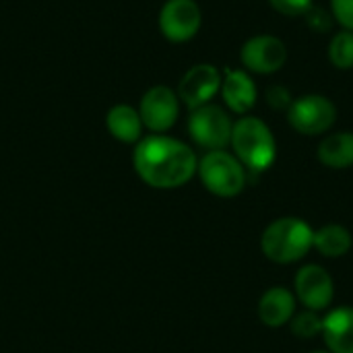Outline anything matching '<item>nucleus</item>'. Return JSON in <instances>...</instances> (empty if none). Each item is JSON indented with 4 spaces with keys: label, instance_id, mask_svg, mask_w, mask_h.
<instances>
[{
    "label": "nucleus",
    "instance_id": "f257e3e1",
    "mask_svg": "<svg viewBox=\"0 0 353 353\" xmlns=\"http://www.w3.org/2000/svg\"><path fill=\"white\" fill-rule=\"evenodd\" d=\"M132 165L139 178L157 190H172L196 176L199 157L190 145L168 134H149L134 145Z\"/></svg>",
    "mask_w": 353,
    "mask_h": 353
},
{
    "label": "nucleus",
    "instance_id": "f03ea898",
    "mask_svg": "<svg viewBox=\"0 0 353 353\" xmlns=\"http://www.w3.org/2000/svg\"><path fill=\"white\" fill-rule=\"evenodd\" d=\"M312 242L314 228L294 215L273 219L261 234V250L275 265L300 263L312 250Z\"/></svg>",
    "mask_w": 353,
    "mask_h": 353
},
{
    "label": "nucleus",
    "instance_id": "7ed1b4c3",
    "mask_svg": "<svg viewBox=\"0 0 353 353\" xmlns=\"http://www.w3.org/2000/svg\"><path fill=\"white\" fill-rule=\"evenodd\" d=\"M230 147L246 172L263 174L277 159V141L265 120L256 116H240L232 128Z\"/></svg>",
    "mask_w": 353,
    "mask_h": 353
},
{
    "label": "nucleus",
    "instance_id": "20e7f679",
    "mask_svg": "<svg viewBox=\"0 0 353 353\" xmlns=\"http://www.w3.org/2000/svg\"><path fill=\"white\" fill-rule=\"evenodd\" d=\"M196 174L203 186L219 199L238 196L246 188V180H248L246 168L240 163V159L234 153L225 149L207 151L199 159Z\"/></svg>",
    "mask_w": 353,
    "mask_h": 353
},
{
    "label": "nucleus",
    "instance_id": "39448f33",
    "mask_svg": "<svg viewBox=\"0 0 353 353\" xmlns=\"http://www.w3.org/2000/svg\"><path fill=\"white\" fill-rule=\"evenodd\" d=\"M285 114L290 126L304 137L327 134L337 122V105L321 93H308L294 99Z\"/></svg>",
    "mask_w": 353,
    "mask_h": 353
},
{
    "label": "nucleus",
    "instance_id": "423d86ee",
    "mask_svg": "<svg viewBox=\"0 0 353 353\" xmlns=\"http://www.w3.org/2000/svg\"><path fill=\"white\" fill-rule=\"evenodd\" d=\"M232 128L234 120L230 118L228 110L217 103H207L196 110H190L188 134L199 147L207 151H219L230 147Z\"/></svg>",
    "mask_w": 353,
    "mask_h": 353
},
{
    "label": "nucleus",
    "instance_id": "0eeeda50",
    "mask_svg": "<svg viewBox=\"0 0 353 353\" xmlns=\"http://www.w3.org/2000/svg\"><path fill=\"white\" fill-rule=\"evenodd\" d=\"M294 296L306 310L325 312L335 300V281L325 267L316 263L304 265L296 273Z\"/></svg>",
    "mask_w": 353,
    "mask_h": 353
},
{
    "label": "nucleus",
    "instance_id": "6e6552de",
    "mask_svg": "<svg viewBox=\"0 0 353 353\" xmlns=\"http://www.w3.org/2000/svg\"><path fill=\"white\" fill-rule=\"evenodd\" d=\"M143 126L153 134H165L180 116V97L165 85L151 87L139 103Z\"/></svg>",
    "mask_w": 353,
    "mask_h": 353
},
{
    "label": "nucleus",
    "instance_id": "1a4fd4ad",
    "mask_svg": "<svg viewBox=\"0 0 353 353\" xmlns=\"http://www.w3.org/2000/svg\"><path fill=\"white\" fill-rule=\"evenodd\" d=\"M201 25L203 12L194 0H168L159 10V31L174 43L192 39Z\"/></svg>",
    "mask_w": 353,
    "mask_h": 353
},
{
    "label": "nucleus",
    "instance_id": "9d476101",
    "mask_svg": "<svg viewBox=\"0 0 353 353\" xmlns=\"http://www.w3.org/2000/svg\"><path fill=\"white\" fill-rule=\"evenodd\" d=\"M288 46L275 35H254L240 50L244 68L256 74H273L281 70L288 62Z\"/></svg>",
    "mask_w": 353,
    "mask_h": 353
},
{
    "label": "nucleus",
    "instance_id": "9b49d317",
    "mask_svg": "<svg viewBox=\"0 0 353 353\" xmlns=\"http://www.w3.org/2000/svg\"><path fill=\"white\" fill-rule=\"evenodd\" d=\"M221 72L213 64H194L192 68L186 70L178 85V97L188 110H196L201 105L211 103V99L219 93L221 89Z\"/></svg>",
    "mask_w": 353,
    "mask_h": 353
},
{
    "label": "nucleus",
    "instance_id": "f8f14e48",
    "mask_svg": "<svg viewBox=\"0 0 353 353\" xmlns=\"http://www.w3.org/2000/svg\"><path fill=\"white\" fill-rule=\"evenodd\" d=\"M296 308H298V300L294 292L285 285H273L261 296L256 304V314L265 327L281 329L290 325V321L296 314Z\"/></svg>",
    "mask_w": 353,
    "mask_h": 353
},
{
    "label": "nucleus",
    "instance_id": "ddd939ff",
    "mask_svg": "<svg viewBox=\"0 0 353 353\" xmlns=\"http://www.w3.org/2000/svg\"><path fill=\"white\" fill-rule=\"evenodd\" d=\"M223 103L230 112L238 116H246L254 105L259 97V89L248 74V70H236V68H225L221 89H219Z\"/></svg>",
    "mask_w": 353,
    "mask_h": 353
},
{
    "label": "nucleus",
    "instance_id": "4468645a",
    "mask_svg": "<svg viewBox=\"0 0 353 353\" xmlns=\"http://www.w3.org/2000/svg\"><path fill=\"white\" fill-rule=\"evenodd\" d=\"M323 341L331 353H353V306H339L323 316Z\"/></svg>",
    "mask_w": 353,
    "mask_h": 353
},
{
    "label": "nucleus",
    "instance_id": "2eb2a0df",
    "mask_svg": "<svg viewBox=\"0 0 353 353\" xmlns=\"http://www.w3.org/2000/svg\"><path fill=\"white\" fill-rule=\"evenodd\" d=\"M105 128L108 132L126 145H137L143 139V120L137 108L128 105V103H118L114 108H110L108 116H105Z\"/></svg>",
    "mask_w": 353,
    "mask_h": 353
},
{
    "label": "nucleus",
    "instance_id": "dca6fc26",
    "mask_svg": "<svg viewBox=\"0 0 353 353\" xmlns=\"http://www.w3.org/2000/svg\"><path fill=\"white\" fill-rule=\"evenodd\" d=\"M316 157L323 165L331 170H347L353 165V132H333L327 134L319 149Z\"/></svg>",
    "mask_w": 353,
    "mask_h": 353
},
{
    "label": "nucleus",
    "instance_id": "f3484780",
    "mask_svg": "<svg viewBox=\"0 0 353 353\" xmlns=\"http://www.w3.org/2000/svg\"><path fill=\"white\" fill-rule=\"evenodd\" d=\"M353 246L352 232L341 223H327L314 230L312 250H316L325 259H341Z\"/></svg>",
    "mask_w": 353,
    "mask_h": 353
},
{
    "label": "nucleus",
    "instance_id": "a211bd4d",
    "mask_svg": "<svg viewBox=\"0 0 353 353\" xmlns=\"http://www.w3.org/2000/svg\"><path fill=\"white\" fill-rule=\"evenodd\" d=\"M329 60L339 70L353 68V31H339L329 43Z\"/></svg>",
    "mask_w": 353,
    "mask_h": 353
},
{
    "label": "nucleus",
    "instance_id": "6ab92c4d",
    "mask_svg": "<svg viewBox=\"0 0 353 353\" xmlns=\"http://www.w3.org/2000/svg\"><path fill=\"white\" fill-rule=\"evenodd\" d=\"M290 331L298 339H314L323 333V312L314 310H302L296 312L294 319L290 321Z\"/></svg>",
    "mask_w": 353,
    "mask_h": 353
},
{
    "label": "nucleus",
    "instance_id": "aec40b11",
    "mask_svg": "<svg viewBox=\"0 0 353 353\" xmlns=\"http://www.w3.org/2000/svg\"><path fill=\"white\" fill-rule=\"evenodd\" d=\"M269 4L285 17H302L312 8V0H269Z\"/></svg>",
    "mask_w": 353,
    "mask_h": 353
},
{
    "label": "nucleus",
    "instance_id": "412c9836",
    "mask_svg": "<svg viewBox=\"0 0 353 353\" xmlns=\"http://www.w3.org/2000/svg\"><path fill=\"white\" fill-rule=\"evenodd\" d=\"M333 19L347 31H353V0H331Z\"/></svg>",
    "mask_w": 353,
    "mask_h": 353
},
{
    "label": "nucleus",
    "instance_id": "4be33fe9",
    "mask_svg": "<svg viewBox=\"0 0 353 353\" xmlns=\"http://www.w3.org/2000/svg\"><path fill=\"white\" fill-rule=\"evenodd\" d=\"M292 101H294V97H292V93H290L285 87H281V85L269 87V91H267V103H269L273 110L288 112L290 105H292Z\"/></svg>",
    "mask_w": 353,
    "mask_h": 353
},
{
    "label": "nucleus",
    "instance_id": "5701e85b",
    "mask_svg": "<svg viewBox=\"0 0 353 353\" xmlns=\"http://www.w3.org/2000/svg\"><path fill=\"white\" fill-rule=\"evenodd\" d=\"M310 353H331L329 350H314V352H310Z\"/></svg>",
    "mask_w": 353,
    "mask_h": 353
}]
</instances>
